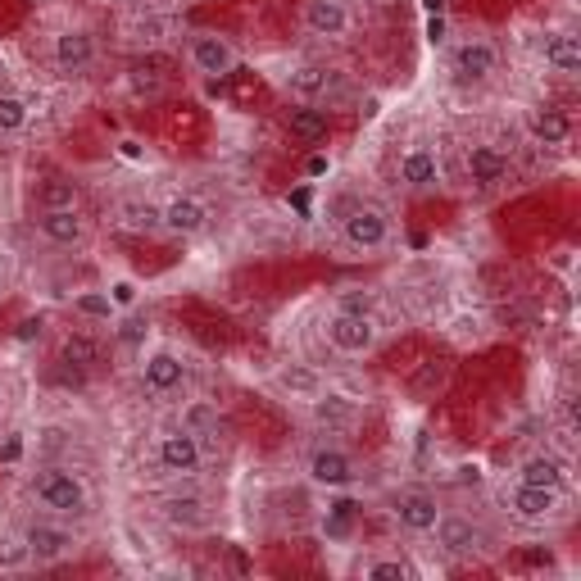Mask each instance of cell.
Segmentation results:
<instances>
[{
    "mask_svg": "<svg viewBox=\"0 0 581 581\" xmlns=\"http://www.w3.org/2000/svg\"><path fill=\"white\" fill-rule=\"evenodd\" d=\"M286 128H291V137H296V141H305V146H318V141H327L332 123H327V109L296 105L291 114H286Z\"/></svg>",
    "mask_w": 581,
    "mask_h": 581,
    "instance_id": "obj_17",
    "label": "cell"
},
{
    "mask_svg": "<svg viewBox=\"0 0 581 581\" xmlns=\"http://www.w3.org/2000/svg\"><path fill=\"white\" fill-rule=\"evenodd\" d=\"M305 173H309V178H323V173H327V155H314V159H309Z\"/></svg>",
    "mask_w": 581,
    "mask_h": 581,
    "instance_id": "obj_41",
    "label": "cell"
},
{
    "mask_svg": "<svg viewBox=\"0 0 581 581\" xmlns=\"http://www.w3.org/2000/svg\"><path fill=\"white\" fill-rule=\"evenodd\" d=\"M182 382H187V368H182L178 355H168V350H159V355H150L146 364H141V386L155 395L178 391Z\"/></svg>",
    "mask_w": 581,
    "mask_h": 581,
    "instance_id": "obj_11",
    "label": "cell"
},
{
    "mask_svg": "<svg viewBox=\"0 0 581 581\" xmlns=\"http://www.w3.org/2000/svg\"><path fill=\"white\" fill-rule=\"evenodd\" d=\"M41 205H46V209H73V205H78V187L64 182V178H50L46 187H41Z\"/></svg>",
    "mask_w": 581,
    "mask_h": 581,
    "instance_id": "obj_29",
    "label": "cell"
},
{
    "mask_svg": "<svg viewBox=\"0 0 581 581\" xmlns=\"http://www.w3.org/2000/svg\"><path fill=\"white\" fill-rule=\"evenodd\" d=\"M37 232L50 241V246H78L87 227H82L78 209H41Z\"/></svg>",
    "mask_w": 581,
    "mask_h": 581,
    "instance_id": "obj_12",
    "label": "cell"
},
{
    "mask_svg": "<svg viewBox=\"0 0 581 581\" xmlns=\"http://www.w3.org/2000/svg\"><path fill=\"white\" fill-rule=\"evenodd\" d=\"M522 482L545 486V491H559V486H563V463L550 459V454H536V459L522 463Z\"/></svg>",
    "mask_w": 581,
    "mask_h": 581,
    "instance_id": "obj_22",
    "label": "cell"
},
{
    "mask_svg": "<svg viewBox=\"0 0 581 581\" xmlns=\"http://www.w3.org/2000/svg\"><path fill=\"white\" fill-rule=\"evenodd\" d=\"M19 454H23V441H19V436H10V441H5V450H0V459H5V463H19Z\"/></svg>",
    "mask_w": 581,
    "mask_h": 581,
    "instance_id": "obj_39",
    "label": "cell"
},
{
    "mask_svg": "<svg viewBox=\"0 0 581 581\" xmlns=\"http://www.w3.org/2000/svg\"><path fill=\"white\" fill-rule=\"evenodd\" d=\"M205 423H214V414H209L205 404H196V409L187 414V427H205Z\"/></svg>",
    "mask_w": 581,
    "mask_h": 581,
    "instance_id": "obj_38",
    "label": "cell"
},
{
    "mask_svg": "<svg viewBox=\"0 0 581 581\" xmlns=\"http://www.w3.org/2000/svg\"><path fill=\"white\" fill-rule=\"evenodd\" d=\"M545 64L554 73H581V41L572 32H559V37L545 41Z\"/></svg>",
    "mask_w": 581,
    "mask_h": 581,
    "instance_id": "obj_20",
    "label": "cell"
},
{
    "mask_svg": "<svg viewBox=\"0 0 581 581\" xmlns=\"http://www.w3.org/2000/svg\"><path fill=\"white\" fill-rule=\"evenodd\" d=\"M314 418H318V423L341 427V423H350V418H355V404L345 400V395H318V400H314Z\"/></svg>",
    "mask_w": 581,
    "mask_h": 581,
    "instance_id": "obj_27",
    "label": "cell"
},
{
    "mask_svg": "<svg viewBox=\"0 0 581 581\" xmlns=\"http://www.w3.org/2000/svg\"><path fill=\"white\" fill-rule=\"evenodd\" d=\"M427 41H432V46L445 41V14H432V19H427Z\"/></svg>",
    "mask_w": 581,
    "mask_h": 581,
    "instance_id": "obj_36",
    "label": "cell"
},
{
    "mask_svg": "<svg viewBox=\"0 0 581 581\" xmlns=\"http://www.w3.org/2000/svg\"><path fill=\"white\" fill-rule=\"evenodd\" d=\"M432 532H436V545H445L450 554H477V550H482V532H477L468 518H454V513L445 518V513H441Z\"/></svg>",
    "mask_w": 581,
    "mask_h": 581,
    "instance_id": "obj_13",
    "label": "cell"
},
{
    "mask_svg": "<svg viewBox=\"0 0 581 581\" xmlns=\"http://www.w3.org/2000/svg\"><path fill=\"white\" fill-rule=\"evenodd\" d=\"M309 477L318 486H350L359 477V463L345 450H336V445H323V450L309 454Z\"/></svg>",
    "mask_w": 581,
    "mask_h": 581,
    "instance_id": "obj_8",
    "label": "cell"
},
{
    "mask_svg": "<svg viewBox=\"0 0 581 581\" xmlns=\"http://www.w3.org/2000/svg\"><path fill=\"white\" fill-rule=\"evenodd\" d=\"M291 205H296L300 214H309V191H296V196H291Z\"/></svg>",
    "mask_w": 581,
    "mask_h": 581,
    "instance_id": "obj_44",
    "label": "cell"
},
{
    "mask_svg": "<svg viewBox=\"0 0 581 581\" xmlns=\"http://www.w3.org/2000/svg\"><path fill=\"white\" fill-rule=\"evenodd\" d=\"M0 404H5V386H0Z\"/></svg>",
    "mask_w": 581,
    "mask_h": 581,
    "instance_id": "obj_46",
    "label": "cell"
},
{
    "mask_svg": "<svg viewBox=\"0 0 581 581\" xmlns=\"http://www.w3.org/2000/svg\"><path fill=\"white\" fill-rule=\"evenodd\" d=\"M159 468H164V473H200V459H205V454H200V441H196V432H191V427H182V432H168L164 441H159Z\"/></svg>",
    "mask_w": 581,
    "mask_h": 581,
    "instance_id": "obj_3",
    "label": "cell"
},
{
    "mask_svg": "<svg viewBox=\"0 0 581 581\" xmlns=\"http://www.w3.org/2000/svg\"><path fill=\"white\" fill-rule=\"evenodd\" d=\"M28 123V100L23 96H0V132H19Z\"/></svg>",
    "mask_w": 581,
    "mask_h": 581,
    "instance_id": "obj_30",
    "label": "cell"
},
{
    "mask_svg": "<svg viewBox=\"0 0 581 581\" xmlns=\"http://www.w3.org/2000/svg\"><path fill=\"white\" fill-rule=\"evenodd\" d=\"M400 182H409L414 191L436 187V182H441V164H436L432 150H423V146L409 150V155L400 159Z\"/></svg>",
    "mask_w": 581,
    "mask_h": 581,
    "instance_id": "obj_18",
    "label": "cell"
},
{
    "mask_svg": "<svg viewBox=\"0 0 581 581\" xmlns=\"http://www.w3.org/2000/svg\"><path fill=\"white\" fill-rule=\"evenodd\" d=\"M423 10L427 14H445V0H423Z\"/></svg>",
    "mask_w": 581,
    "mask_h": 581,
    "instance_id": "obj_45",
    "label": "cell"
},
{
    "mask_svg": "<svg viewBox=\"0 0 581 581\" xmlns=\"http://www.w3.org/2000/svg\"><path fill=\"white\" fill-rule=\"evenodd\" d=\"M327 336H332V345L341 350V355H368L373 341H377V327H373L368 314H332Z\"/></svg>",
    "mask_w": 581,
    "mask_h": 581,
    "instance_id": "obj_2",
    "label": "cell"
},
{
    "mask_svg": "<svg viewBox=\"0 0 581 581\" xmlns=\"http://www.w3.org/2000/svg\"><path fill=\"white\" fill-rule=\"evenodd\" d=\"M23 541H28V554L37 563H55V559H64V554L73 550V532L69 527H60V522H32L28 532H23Z\"/></svg>",
    "mask_w": 581,
    "mask_h": 581,
    "instance_id": "obj_7",
    "label": "cell"
},
{
    "mask_svg": "<svg viewBox=\"0 0 581 581\" xmlns=\"http://www.w3.org/2000/svg\"><path fill=\"white\" fill-rule=\"evenodd\" d=\"M454 73H459V82H486L495 73V64H500V55H495L491 41L473 37V41H459L450 55Z\"/></svg>",
    "mask_w": 581,
    "mask_h": 581,
    "instance_id": "obj_5",
    "label": "cell"
},
{
    "mask_svg": "<svg viewBox=\"0 0 581 581\" xmlns=\"http://www.w3.org/2000/svg\"><path fill=\"white\" fill-rule=\"evenodd\" d=\"M305 28L318 37H341L350 28V14H345L341 0H309L305 5Z\"/></svg>",
    "mask_w": 581,
    "mask_h": 581,
    "instance_id": "obj_15",
    "label": "cell"
},
{
    "mask_svg": "<svg viewBox=\"0 0 581 581\" xmlns=\"http://www.w3.org/2000/svg\"><path fill=\"white\" fill-rule=\"evenodd\" d=\"M78 314L109 318V314H114V300H109V296H78Z\"/></svg>",
    "mask_w": 581,
    "mask_h": 581,
    "instance_id": "obj_34",
    "label": "cell"
},
{
    "mask_svg": "<svg viewBox=\"0 0 581 581\" xmlns=\"http://www.w3.org/2000/svg\"><path fill=\"white\" fill-rule=\"evenodd\" d=\"M532 132L545 141V146H563V141H568V132H572V123H568V114H563V109H536Z\"/></svg>",
    "mask_w": 581,
    "mask_h": 581,
    "instance_id": "obj_23",
    "label": "cell"
},
{
    "mask_svg": "<svg viewBox=\"0 0 581 581\" xmlns=\"http://www.w3.org/2000/svg\"><path fill=\"white\" fill-rule=\"evenodd\" d=\"M109 300H114V309H128L132 300H137V286H132V282H114V286H109Z\"/></svg>",
    "mask_w": 581,
    "mask_h": 581,
    "instance_id": "obj_35",
    "label": "cell"
},
{
    "mask_svg": "<svg viewBox=\"0 0 581 581\" xmlns=\"http://www.w3.org/2000/svg\"><path fill=\"white\" fill-rule=\"evenodd\" d=\"M355 513L359 504L350 500V495H341V500H332V509H327V536H350V527H355Z\"/></svg>",
    "mask_w": 581,
    "mask_h": 581,
    "instance_id": "obj_28",
    "label": "cell"
},
{
    "mask_svg": "<svg viewBox=\"0 0 581 581\" xmlns=\"http://www.w3.org/2000/svg\"><path fill=\"white\" fill-rule=\"evenodd\" d=\"M395 522H400L404 532H432L436 518H441V504H436V495L427 491H404L395 495Z\"/></svg>",
    "mask_w": 581,
    "mask_h": 581,
    "instance_id": "obj_9",
    "label": "cell"
},
{
    "mask_svg": "<svg viewBox=\"0 0 581 581\" xmlns=\"http://www.w3.org/2000/svg\"><path fill=\"white\" fill-rule=\"evenodd\" d=\"M341 227H345V241L359 246V250H377V246H386V237H391L386 214H382V209H373V205L350 209V214L341 218Z\"/></svg>",
    "mask_w": 581,
    "mask_h": 581,
    "instance_id": "obj_4",
    "label": "cell"
},
{
    "mask_svg": "<svg viewBox=\"0 0 581 581\" xmlns=\"http://www.w3.org/2000/svg\"><path fill=\"white\" fill-rule=\"evenodd\" d=\"M32 495H37L50 513H60V518L87 513V486H82V477L69 473V468H46V473H37Z\"/></svg>",
    "mask_w": 581,
    "mask_h": 581,
    "instance_id": "obj_1",
    "label": "cell"
},
{
    "mask_svg": "<svg viewBox=\"0 0 581 581\" xmlns=\"http://www.w3.org/2000/svg\"><path fill=\"white\" fill-rule=\"evenodd\" d=\"M64 364L87 373V368L100 364V345L91 341V336H69V341H64Z\"/></svg>",
    "mask_w": 581,
    "mask_h": 581,
    "instance_id": "obj_26",
    "label": "cell"
},
{
    "mask_svg": "<svg viewBox=\"0 0 581 581\" xmlns=\"http://www.w3.org/2000/svg\"><path fill=\"white\" fill-rule=\"evenodd\" d=\"M123 223H128L132 232H159V227H164V209H155L150 200H128V205H123Z\"/></svg>",
    "mask_w": 581,
    "mask_h": 581,
    "instance_id": "obj_25",
    "label": "cell"
},
{
    "mask_svg": "<svg viewBox=\"0 0 581 581\" xmlns=\"http://www.w3.org/2000/svg\"><path fill=\"white\" fill-rule=\"evenodd\" d=\"M459 482L463 486H482V473H477V468H459Z\"/></svg>",
    "mask_w": 581,
    "mask_h": 581,
    "instance_id": "obj_42",
    "label": "cell"
},
{
    "mask_svg": "<svg viewBox=\"0 0 581 581\" xmlns=\"http://www.w3.org/2000/svg\"><path fill=\"white\" fill-rule=\"evenodd\" d=\"M191 64L200 73H209V78H227V73L237 69V50H232L227 37H218V32H200L191 41Z\"/></svg>",
    "mask_w": 581,
    "mask_h": 581,
    "instance_id": "obj_6",
    "label": "cell"
},
{
    "mask_svg": "<svg viewBox=\"0 0 581 581\" xmlns=\"http://www.w3.org/2000/svg\"><path fill=\"white\" fill-rule=\"evenodd\" d=\"M282 382L296 391H314V373H282Z\"/></svg>",
    "mask_w": 581,
    "mask_h": 581,
    "instance_id": "obj_37",
    "label": "cell"
},
{
    "mask_svg": "<svg viewBox=\"0 0 581 581\" xmlns=\"http://www.w3.org/2000/svg\"><path fill=\"white\" fill-rule=\"evenodd\" d=\"M164 518L173 522V527H205L209 513H205V500H200V495H168Z\"/></svg>",
    "mask_w": 581,
    "mask_h": 581,
    "instance_id": "obj_21",
    "label": "cell"
},
{
    "mask_svg": "<svg viewBox=\"0 0 581 581\" xmlns=\"http://www.w3.org/2000/svg\"><path fill=\"white\" fill-rule=\"evenodd\" d=\"M332 82H336V73H332V69H318V64H305V69L291 73V91H296L300 100L323 96V91L332 87Z\"/></svg>",
    "mask_w": 581,
    "mask_h": 581,
    "instance_id": "obj_24",
    "label": "cell"
},
{
    "mask_svg": "<svg viewBox=\"0 0 581 581\" xmlns=\"http://www.w3.org/2000/svg\"><path fill=\"white\" fill-rule=\"evenodd\" d=\"M32 554H28V541H14V536H5V541H0V568H23V563H28Z\"/></svg>",
    "mask_w": 581,
    "mask_h": 581,
    "instance_id": "obj_31",
    "label": "cell"
},
{
    "mask_svg": "<svg viewBox=\"0 0 581 581\" xmlns=\"http://www.w3.org/2000/svg\"><path fill=\"white\" fill-rule=\"evenodd\" d=\"M119 336H123V341H141V336H146V327H141V323H123Z\"/></svg>",
    "mask_w": 581,
    "mask_h": 581,
    "instance_id": "obj_40",
    "label": "cell"
},
{
    "mask_svg": "<svg viewBox=\"0 0 581 581\" xmlns=\"http://www.w3.org/2000/svg\"><path fill=\"white\" fill-rule=\"evenodd\" d=\"M509 509H513V518H522V522H550L554 513H559V491L518 482V491L509 495Z\"/></svg>",
    "mask_w": 581,
    "mask_h": 581,
    "instance_id": "obj_10",
    "label": "cell"
},
{
    "mask_svg": "<svg viewBox=\"0 0 581 581\" xmlns=\"http://www.w3.org/2000/svg\"><path fill=\"white\" fill-rule=\"evenodd\" d=\"M336 314H373V296L368 291H341L336 296Z\"/></svg>",
    "mask_w": 581,
    "mask_h": 581,
    "instance_id": "obj_33",
    "label": "cell"
},
{
    "mask_svg": "<svg viewBox=\"0 0 581 581\" xmlns=\"http://www.w3.org/2000/svg\"><path fill=\"white\" fill-rule=\"evenodd\" d=\"M404 577H414V568L400 563V559H382V563L368 568V581H404Z\"/></svg>",
    "mask_w": 581,
    "mask_h": 581,
    "instance_id": "obj_32",
    "label": "cell"
},
{
    "mask_svg": "<svg viewBox=\"0 0 581 581\" xmlns=\"http://www.w3.org/2000/svg\"><path fill=\"white\" fill-rule=\"evenodd\" d=\"M32 336H41V323H23L19 327V341H32Z\"/></svg>",
    "mask_w": 581,
    "mask_h": 581,
    "instance_id": "obj_43",
    "label": "cell"
},
{
    "mask_svg": "<svg viewBox=\"0 0 581 581\" xmlns=\"http://www.w3.org/2000/svg\"><path fill=\"white\" fill-rule=\"evenodd\" d=\"M91 60H96V41L87 32H64V37H55V64H60V73H82Z\"/></svg>",
    "mask_w": 581,
    "mask_h": 581,
    "instance_id": "obj_16",
    "label": "cell"
},
{
    "mask_svg": "<svg viewBox=\"0 0 581 581\" xmlns=\"http://www.w3.org/2000/svg\"><path fill=\"white\" fill-rule=\"evenodd\" d=\"M463 164H468V178H473L477 187H495V182H504V173H509V159L495 146H468Z\"/></svg>",
    "mask_w": 581,
    "mask_h": 581,
    "instance_id": "obj_14",
    "label": "cell"
},
{
    "mask_svg": "<svg viewBox=\"0 0 581 581\" xmlns=\"http://www.w3.org/2000/svg\"><path fill=\"white\" fill-rule=\"evenodd\" d=\"M205 223H209V209L200 205V200H191V196H178L173 205L164 209V227H168V232H178V237H196Z\"/></svg>",
    "mask_w": 581,
    "mask_h": 581,
    "instance_id": "obj_19",
    "label": "cell"
}]
</instances>
